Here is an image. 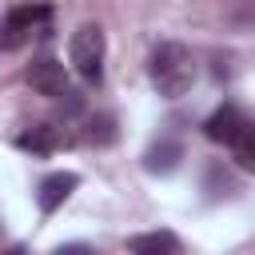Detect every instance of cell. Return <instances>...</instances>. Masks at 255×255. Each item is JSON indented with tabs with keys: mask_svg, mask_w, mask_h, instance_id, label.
Listing matches in <instances>:
<instances>
[{
	"mask_svg": "<svg viewBox=\"0 0 255 255\" xmlns=\"http://www.w3.org/2000/svg\"><path fill=\"white\" fill-rule=\"evenodd\" d=\"M48 20H52V8H48V4H16V8L0 20V52H20V48L32 40V32L48 36V32H52Z\"/></svg>",
	"mask_w": 255,
	"mask_h": 255,
	"instance_id": "2",
	"label": "cell"
},
{
	"mask_svg": "<svg viewBox=\"0 0 255 255\" xmlns=\"http://www.w3.org/2000/svg\"><path fill=\"white\" fill-rule=\"evenodd\" d=\"M128 247L131 251H179V239L171 231H147V235H131Z\"/></svg>",
	"mask_w": 255,
	"mask_h": 255,
	"instance_id": "10",
	"label": "cell"
},
{
	"mask_svg": "<svg viewBox=\"0 0 255 255\" xmlns=\"http://www.w3.org/2000/svg\"><path fill=\"white\" fill-rule=\"evenodd\" d=\"M147 76H151V88H155L159 96L179 100V96H187L191 84H195V56H191L183 44L167 40V44H159V48L151 52Z\"/></svg>",
	"mask_w": 255,
	"mask_h": 255,
	"instance_id": "1",
	"label": "cell"
},
{
	"mask_svg": "<svg viewBox=\"0 0 255 255\" xmlns=\"http://www.w3.org/2000/svg\"><path fill=\"white\" fill-rule=\"evenodd\" d=\"M88 143H96V147H108V143H116V120L108 116V112H100V116H88Z\"/></svg>",
	"mask_w": 255,
	"mask_h": 255,
	"instance_id": "11",
	"label": "cell"
},
{
	"mask_svg": "<svg viewBox=\"0 0 255 255\" xmlns=\"http://www.w3.org/2000/svg\"><path fill=\"white\" fill-rule=\"evenodd\" d=\"M16 143H20L24 151H32V155H52V151L60 147V128H52V124H36V128H28Z\"/></svg>",
	"mask_w": 255,
	"mask_h": 255,
	"instance_id": "8",
	"label": "cell"
},
{
	"mask_svg": "<svg viewBox=\"0 0 255 255\" xmlns=\"http://www.w3.org/2000/svg\"><path fill=\"white\" fill-rule=\"evenodd\" d=\"M104 52H108V44H104V28H100V24H80V28L72 32L68 60H72V68H76L88 84H100V80H104Z\"/></svg>",
	"mask_w": 255,
	"mask_h": 255,
	"instance_id": "3",
	"label": "cell"
},
{
	"mask_svg": "<svg viewBox=\"0 0 255 255\" xmlns=\"http://www.w3.org/2000/svg\"><path fill=\"white\" fill-rule=\"evenodd\" d=\"M76 187H80V175H76V171H52V175H44L40 187H36V203H40V211L52 215Z\"/></svg>",
	"mask_w": 255,
	"mask_h": 255,
	"instance_id": "5",
	"label": "cell"
},
{
	"mask_svg": "<svg viewBox=\"0 0 255 255\" xmlns=\"http://www.w3.org/2000/svg\"><path fill=\"white\" fill-rule=\"evenodd\" d=\"M243 124H247V116H243L235 104H223V108H215V112L203 120V135H207L211 143H231Z\"/></svg>",
	"mask_w": 255,
	"mask_h": 255,
	"instance_id": "6",
	"label": "cell"
},
{
	"mask_svg": "<svg viewBox=\"0 0 255 255\" xmlns=\"http://www.w3.org/2000/svg\"><path fill=\"white\" fill-rule=\"evenodd\" d=\"M28 88L36 96H48V100H60L68 96V68L56 60V56H40L28 64Z\"/></svg>",
	"mask_w": 255,
	"mask_h": 255,
	"instance_id": "4",
	"label": "cell"
},
{
	"mask_svg": "<svg viewBox=\"0 0 255 255\" xmlns=\"http://www.w3.org/2000/svg\"><path fill=\"white\" fill-rule=\"evenodd\" d=\"M227 147L235 151V163H239L243 171H255V128H251V120L239 128V135H235Z\"/></svg>",
	"mask_w": 255,
	"mask_h": 255,
	"instance_id": "9",
	"label": "cell"
},
{
	"mask_svg": "<svg viewBox=\"0 0 255 255\" xmlns=\"http://www.w3.org/2000/svg\"><path fill=\"white\" fill-rule=\"evenodd\" d=\"M179 159H183V147H179L175 139H159V143H151V147L143 151V167H147L151 175H171V171L179 167Z\"/></svg>",
	"mask_w": 255,
	"mask_h": 255,
	"instance_id": "7",
	"label": "cell"
}]
</instances>
